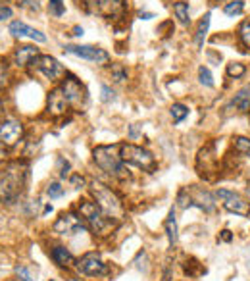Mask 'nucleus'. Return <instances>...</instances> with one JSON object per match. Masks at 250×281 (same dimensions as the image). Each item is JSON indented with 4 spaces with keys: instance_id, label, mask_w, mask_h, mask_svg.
Returning a JSON list of instances; mask_svg holds the SVG:
<instances>
[{
    "instance_id": "24",
    "label": "nucleus",
    "mask_w": 250,
    "mask_h": 281,
    "mask_svg": "<svg viewBox=\"0 0 250 281\" xmlns=\"http://www.w3.org/2000/svg\"><path fill=\"white\" fill-rule=\"evenodd\" d=\"M169 114H171L173 122H175V124H179V122H183V120L188 116V108L185 106V104H181V102H175V104H171Z\"/></svg>"
},
{
    "instance_id": "21",
    "label": "nucleus",
    "mask_w": 250,
    "mask_h": 281,
    "mask_svg": "<svg viewBox=\"0 0 250 281\" xmlns=\"http://www.w3.org/2000/svg\"><path fill=\"white\" fill-rule=\"evenodd\" d=\"M164 227H166V233H167V241H169V247L173 249L175 243H177V219H175V208L169 210L167 218L164 221Z\"/></svg>"
},
{
    "instance_id": "31",
    "label": "nucleus",
    "mask_w": 250,
    "mask_h": 281,
    "mask_svg": "<svg viewBox=\"0 0 250 281\" xmlns=\"http://www.w3.org/2000/svg\"><path fill=\"white\" fill-rule=\"evenodd\" d=\"M48 12H50L54 18H62L63 14H65L63 0H48Z\"/></svg>"
},
{
    "instance_id": "29",
    "label": "nucleus",
    "mask_w": 250,
    "mask_h": 281,
    "mask_svg": "<svg viewBox=\"0 0 250 281\" xmlns=\"http://www.w3.org/2000/svg\"><path fill=\"white\" fill-rule=\"evenodd\" d=\"M198 79H200V83L204 85V87H214V77H212V73H210V69L206 67V65H200L198 67Z\"/></svg>"
},
{
    "instance_id": "5",
    "label": "nucleus",
    "mask_w": 250,
    "mask_h": 281,
    "mask_svg": "<svg viewBox=\"0 0 250 281\" xmlns=\"http://www.w3.org/2000/svg\"><path fill=\"white\" fill-rule=\"evenodd\" d=\"M177 206L181 210L185 208H200L204 212H212L216 208L214 196L200 187H183L177 193Z\"/></svg>"
},
{
    "instance_id": "19",
    "label": "nucleus",
    "mask_w": 250,
    "mask_h": 281,
    "mask_svg": "<svg viewBox=\"0 0 250 281\" xmlns=\"http://www.w3.org/2000/svg\"><path fill=\"white\" fill-rule=\"evenodd\" d=\"M50 258H52L54 264L60 266V268H69V266L75 264L73 254L65 249V247H62V245H58V247H54V249L50 250Z\"/></svg>"
},
{
    "instance_id": "41",
    "label": "nucleus",
    "mask_w": 250,
    "mask_h": 281,
    "mask_svg": "<svg viewBox=\"0 0 250 281\" xmlns=\"http://www.w3.org/2000/svg\"><path fill=\"white\" fill-rule=\"evenodd\" d=\"M139 18H141V20H152V18H154V14H150V12H141V14H139Z\"/></svg>"
},
{
    "instance_id": "16",
    "label": "nucleus",
    "mask_w": 250,
    "mask_h": 281,
    "mask_svg": "<svg viewBox=\"0 0 250 281\" xmlns=\"http://www.w3.org/2000/svg\"><path fill=\"white\" fill-rule=\"evenodd\" d=\"M10 33H12V37H16V39H31V41H37V43H46V35L41 31H37V29H33L29 25H25L23 22H12L10 23Z\"/></svg>"
},
{
    "instance_id": "39",
    "label": "nucleus",
    "mask_w": 250,
    "mask_h": 281,
    "mask_svg": "<svg viewBox=\"0 0 250 281\" xmlns=\"http://www.w3.org/2000/svg\"><path fill=\"white\" fill-rule=\"evenodd\" d=\"M8 18H12V8L0 6V22H4V20H8Z\"/></svg>"
},
{
    "instance_id": "1",
    "label": "nucleus",
    "mask_w": 250,
    "mask_h": 281,
    "mask_svg": "<svg viewBox=\"0 0 250 281\" xmlns=\"http://www.w3.org/2000/svg\"><path fill=\"white\" fill-rule=\"evenodd\" d=\"M27 183V168L25 164L14 162L6 170L0 172V200L16 202L23 193Z\"/></svg>"
},
{
    "instance_id": "6",
    "label": "nucleus",
    "mask_w": 250,
    "mask_h": 281,
    "mask_svg": "<svg viewBox=\"0 0 250 281\" xmlns=\"http://www.w3.org/2000/svg\"><path fill=\"white\" fill-rule=\"evenodd\" d=\"M120 154L125 164H131V166H137L145 172H152L156 168V158L152 156V152H148L146 149L143 147H137V145H131V143H124L122 149H120Z\"/></svg>"
},
{
    "instance_id": "27",
    "label": "nucleus",
    "mask_w": 250,
    "mask_h": 281,
    "mask_svg": "<svg viewBox=\"0 0 250 281\" xmlns=\"http://www.w3.org/2000/svg\"><path fill=\"white\" fill-rule=\"evenodd\" d=\"M233 147H235V151H237L239 154L250 156V139H247V137H235Z\"/></svg>"
},
{
    "instance_id": "43",
    "label": "nucleus",
    "mask_w": 250,
    "mask_h": 281,
    "mask_svg": "<svg viewBox=\"0 0 250 281\" xmlns=\"http://www.w3.org/2000/svg\"><path fill=\"white\" fill-rule=\"evenodd\" d=\"M135 137H137V125L131 127V139H135Z\"/></svg>"
},
{
    "instance_id": "18",
    "label": "nucleus",
    "mask_w": 250,
    "mask_h": 281,
    "mask_svg": "<svg viewBox=\"0 0 250 281\" xmlns=\"http://www.w3.org/2000/svg\"><path fill=\"white\" fill-rule=\"evenodd\" d=\"M202 162H204V168H200L198 173L204 177V173L214 172V170H216V164H218V158H216V152H214V143H208V145L198 152L196 164H202Z\"/></svg>"
},
{
    "instance_id": "46",
    "label": "nucleus",
    "mask_w": 250,
    "mask_h": 281,
    "mask_svg": "<svg viewBox=\"0 0 250 281\" xmlns=\"http://www.w3.org/2000/svg\"><path fill=\"white\" fill-rule=\"evenodd\" d=\"M50 281H56V280H50Z\"/></svg>"
},
{
    "instance_id": "3",
    "label": "nucleus",
    "mask_w": 250,
    "mask_h": 281,
    "mask_svg": "<svg viewBox=\"0 0 250 281\" xmlns=\"http://www.w3.org/2000/svg\"><path fill=\"white\" fill-rule=\"evenodd\" d=\"M120 149L122 145H102V147H96L93 151V160L94 164L106 172L108 175H114V177H125V162L122 160L120 154Z\"/></svg>"
},
{
    "instance_id": "44",
    "label": "nucleus",
    "mask_w": 250,
    "mask_h": 281,
    "mask_svg": "<svg viewBox=\"0 0 250 281\" xmlns=\"http://www.w3.org/2000/svg\"><path fill=\"white\" fill-rule=\"evenodd\" d=\"M73 35H77V37H79V35H83V27H75V29H73Z\"/></svg>"
},
{
    "instance_id": "33",
    "label": "nucleus",
    "mask_w": 250,
    "mask_h": 281,
    "mask_svg": "<svg viewBox=\"0 0 250 281\" xmlns=\"http://www.w3.org/2000/svg\"><path fill=\"white\" fill-rule=\"evenodd\" d=\"M46 195H48L50 198H60V196H63V187L60 183L52 181V183H48V187H46Z\"/></svg>"
},
{
    "instance_id": "40",
    "label": "nucleus",
    "mask_w": 250,
    "mask_h": 281,
    "mask_svg": "<svg viewBox=\"0 0 250 281\" xmlns=\"http://www.w3.org/2000/svg\"><path fill=\"white\" fill-rule=\"evenodd\" d=\"M221 239H223L225 243H231V241H233V235H231V231H229V229H223V231H221Z\"/></svg>"
},
{
    "instance_id": "7",
    "label": "nucleus",
    "mask_w": 250,
    "mask_h": 281,
    "mask_svg": "<svg viewBox=\"0 0 250 281\" xmlns=\"http://www.w3.org/2000/svg\"><path fill=\"white\" fill-rule=\"evenodd\" d=\"M83 2V8L94 14V16H102L106 20H112V18H120L125 14V2L124 0H81Z\"/></svg>"
},
{
    "instance_id": "25",
    "label": "nucleus",
    "mask_w": 250,
    "mask_h": 281,
    "mask_svg": "<svg viewBox=\"0 0 250 281\" xmlns=\"http://www.w3.org/2000/svg\"><path fill=\"white\" fill-rule=\"evenodd\" d=\"M223 12H225V16H229V18L241 16V14L245 12V2H243V0H233V2H229V4L223 8Z\"/></svg>"
},
{
    "instance_id": "37",
    "label": "nucleus",
    "mask_w": 250,
    "mask_h": 281,
    "mask_svg": "<svg viewBox=\"0 0 250 281\" xmlns=\"http://www.w3.org/2000/svg\"><path fill=\"white\" fill-rule=\"evenodd\" d=\"M6 77H8V71H6V64L0 62V89L6 85Z\"/></svg>"
},
{
    "instance_id": "38",
    "label": "nucleus",
    "mask_w": 250,
    "mask_h": 281,
    "mask_svg": "<svg viewBox=\"0 0 250 281\" xmlns=\"http://www.w3.org/2000/svg\"><path fill=\"white\" fill-rule=\"evenodd\" d=\"M71 185H73V189H81L85 185V179L81 175H71Z\"/></svg>"
},
{
    "instance_id": "8",
    "label": "nucleus",
    "mask_w": 250,
    "mask_h": 281,
    "mask_svg": "<svg viewBox=\"0 0 250 281\" xmlns=\"http://www.w3.org/2000/svg\"><path fill=\"white\" fill-rule=\"evenodd\" d=\"M60 91L63 93L65 100L69 102L71 108L81 110L85 106V102H87V89L83 87V83L75 75L65 73V79H63L62 85H60Z\"/></svg>"
},
{
    "instance_id": "17",
    "label": "nucleus",
    "mask_w": 250,
    "mask_h": 281,
    "mask_svg": "<svg viewBox=\"0 0 250 281\" xmlns=\"http://www.w3.org/2000/svg\"><path fill=\"white\" fill-rule=\"evenodd\" d=\"M39 56H41L39 48H35L31 44H23V46H18L14 50V62H16V65H20V67H27V65L35 64V60Z\"/></svg>"
},
{
    "instance_id": "14",
    "label": "nucleus",
    "mask_w": 250,
    "mask_h": 281,
    "mask_svg": "<svg viewBox=\"0 0 250 281\" xmlns=\"http://www.w3.org/2000/svg\"><path fill=\"white\" fill-rule=\"evenodd\" d=\"M23 137V125L18 120H4L0 122V141L6 147H14Z\"/></svg>"
},
{
    "instance_id": "4",
    "label": "nucleus",
    "mask_w": 250,
    "mask_h": 281,
    "mask_svg": "<svg viewBox=\"0 0 250 281\" xmlns=\"http://www.w3.org/2000/svg\"><path fill=\"white\" fill-rule=\"evenodd\" d=\"M77 210H79V216L85 219L87 227L93 231L94 235H106L118 223V221L108 218L100 210V206L96 202H93V200H81L79 206H77Z\"/></svg>"
},
{
    "instance_id": "13",
    "label": "nucleus",
    "mask_w": 250,
    "mask_h": 281,
    "mask_svg": "<svg viewBox=\"0 0 250 281\" xmlns=\"http://www.w3.org/2000/svg\"><path fill=\"white\" fill-rule=\"evenodd\" d=\"M35 67L46 77V79H50V81H60L62 77H65V69H63V65L56 58H52V56H39L37 60H35Z\"/></svg>"
},
{
    "instance_id": "12",
    "label": "nucleus",
    "mask_w": 250,
    "mask_h": 281,
    "mask_svg": "<svg viewBox=\"0 0 250 281\" xmlns=\"http://www.w3.org/2000/svg\"><path fill=\"white\" fill-rule=\"evenodd\" d=\"M77 270H79L83 276L98 278V276H104V274L108 272V266H106V262L102 260L100 252L91 250V252L83 254V256L77 260Z\"/></svg>"
},
{
    "instance_id": "30",
    "label": "nucleus",
    "mask_w": 250,
    "mask_h": 281,
    "mask_svg": "<svg viewBox=\"0 0 250 281\" xmlns=\"http://www.w3.org/2000/svg\"><path fill=\"white\" fill-rule=\"evenodd\" d=\"M239 39H241V43H243L247 48H250V18L241 23V27H239Z\"/></svg>"
},
{
    "instance_id": "11",
    "label": "nucleus",
    "mask_w": 250,
    "mask_h": 281,
    "mask_svg": "<svg viewBox=\"0 0 250 281\" xmlns=\"http://www.w3.org/2000/svg\"><path fill=\"white\" fill-rule=\"evenodd\" d=\"M83 229H89V227H87L85 219L81 218L77 212H63L52 225V231L56 235H75Z\"/></svg>"
},
{
    "instance_id": "23",
    "label": "nucleus",
    "mask_w": 250,
    "mask_h": 281,
    "mask_svg": "<svg viewBox=\"0 0 250 281\" xmlns=\"http://www.w3.org/2000/svg\"><path fill=\"white\" fill-rule=\"evenodd\" d=\"M208 27H210V14H206L202 20H200V23H198V29H196V46L198 48H202V44H204V37H206V33H208Z\"/></svg>"
},
{
    "instance_id": "32",
    "label": "nucleus",
    "mask_w": 250,
    "mask_h": 281,
    "mask_svg": "<svg viewBox=\"0 0 250 281\" xmlns=\"http://www.w3.org/2000/svg\"><path fill=\"white\" fill-rule=\"evenodd\" d=\"M56 164H58V175H60V179H65V177H69V170H71V164L65 160V158H58L56 160Z\"/></svg>"
},
{
    "instance_id": "35",
    "label": "nucleus",
    "mask_w": 250,
    "mask_h": 281,
    "mask_svg": "<svg viewBox=\"0 0 250 281\" xmlns=\"http://www.w3.org/2000/svg\"><path fill=\"white\" fill-rule=\"evenodd\" d=\"M16 276H18V278H20L21 281H35V280H33V276L29 274V270H27L23 264L16 266Z\"/></svg>"
},
{
    "instance_id": "9",
    "label": "nucleus",
    "mask_w": 250,
    "mask_h": 281,
    "mask_svg": "<svg viewBox=\"0 0 250 281\" xmlns=\"http://www.w3.org/2000/svg\"><path fill=\"white\" fill-rule=\"evenodd\" d=\"M216 196L221 200L223 208L235 216H243V218H249L250 216V202L247 198H243L239 193L235 191H227V189H218L216 191Z\"/></svg>"
},
{
    "instance_id": "10",
    "label": "nucleus",
    "mask_w": 250,
    "mask_h": 281,
    "mask_svg": "<svg viewBox=\"0 0 250 281\" xmlns=\"http://www.w3.org/2000/svg\"><path fill=\"white\" fill-rule=\"evenodd\" d=\"M63 50L71 56H77V58H83V60H89L98 65H104V64L110 62V54L98 46H91V44H65Z\"/></svg>"
},
{
    "instance_id": "42",
    "label": "nucleus",
    "mask_w": 250,
    "mask_h": 281,
    "mask_svg": "<svg viewBox=\"0 0 250 281\" xmlns=\"http://www.w3.org/2000/svg\"><path fill=\"white\" fill-rule=\"evenodd\" d=\"M0 158H6V145L0 141Z\"/></svg>"
},
{
    "instance_id": "15",
    "label": "nucleus",
    "mask_w": 250,
    "mask_h": 281,
    "mask_svg": "<svg viewBox=\"0 0 250 281\" xmlns=\"http://www.w3.org/2000/svg\"><path fill=\"white\" fill-rule=\"evenodd\" d=\"M46 110L50 116H63L67 110H71L69 102L65 100L63 93L60 91V87H56L54 91H50L48 94V102H46Z\"/></svg>"
},
{
    "instance_id": "2",
    "label": "nucleus",
    "mask_w": 250,
    "mask_h": 281,
    "mask_svg": "<svg viewBox=\"0 0 250 281\" xmlns=\"http://www.w3.org/2000/svg\"><path fill=\"white\" fill-rule=\"evenodd\" d=\"M89 187H91V193H93L96 204L100 206V210H102L108 218L114 219V221H120V219L124 218L125 206L116 191H112L108 185H104V183H100V181H91Z\"/></svg>"
},
{
    "instance_id": "45",
    "label": "nucleus",
    "mask_w": 250,
    "mask_h": 281,
    "mask_svg": "<svg viewBox=\"0 0 250 281\" xmlns=\"http://www.w3.org/2000/svg\"><path fill=\"white\" fill-rule=\"evenodd\" d=\"M4 112V104H2V100H0V114Z\"/></svg>"
},
{
    "instance_id": "22",
    "label": "nucleus",
    "mask_w": 250,
    "mask_h": 281,
    "mask_svg": "<svg viewBox=\"0 0 250 281\" xmlns=\"http://www.w3.org/2000/svg\"><path fill=\"white\" fill-rule=\"evenodd\" d=\"M173 14H175V18L179 20V23H181V25H188V23H190V18H188V4H187V2H183V0L175 2V4H173Z\"/></svg>"
},
{
    "instance_id": "36",
    "label": "nucleus",
    "mask_w": 250,
    "mask_h": 281,
    "mask_svg": "<svg viewBox=\"0 0 250 281\" xmlns=\"http://www.w3.org/2000/svg\"><path fill=\"white\" fill-rule=\"evenodd\" d=\"M112 98H114V91H110L108 85H102V100H104V102H110Z\"/></svg>"
},
{
    "instance_id": "20",
    "label": "nucleus",
    "mask_w": 250,
    "mask_h": 281,
    "mask_svg": "<svg viewBox=\"0 0 250 281\" xmlns=\"http://www.w3.org/2000/svg\"><path fill=\"white\" fill-rule=\"evenodd\" d=\"M231 106L233 108H237L239 112H243V114H247L250 110V83L249 85H245L239 93L235 94V98L231 100Z\"/></svg>"
},
{
    "instance_id": "34",
    "label": "nucleus",
    "mask_w": 250,
    "mask_h": 281,
    "mask_svg": "<svg viewBox=\"0 0 250 281\" xmlns=\"http://www.w3.org/2000/svg\"><path fill=\"white\" fill-rule=\"evenodd\" d=\"M112 75H114V79L118 83H124L125 79H127V71H125V67L122 64H114L112 65Z\"/></svg>"
},
{
    "instance_id": "28",
    "label": "nucleus",
    "mask_w": 250,
    "mask_h": 281,
    "mask_svg": "<svg viewBox=\"0 0 250 281\" xmlns=\"http://www.w3.org/2000/svg\"><path fill=\"white\" fill-rule=\"evenodd\" d=\"M18 6L25 12H31V14H39L41 12V0H18Z\"/></svg>"
},
{
    "instance_id": "26",
    "label": "nucleus",
    "mask_w": 250,
    "mask_h": 281,
    "mask_svg": "<svg viewBox=\"0 0 250 281\" xmlns=\"http://www.w3.org/2000/svg\"><path fill=\"white\" fill-rule=\"evenodd\" d=\"M225 71H227L229 77L239 79V77H243V75L247 73V67H245V64H241V62H229L227 67H225Z\"/></svg>"
}]
</instances>
